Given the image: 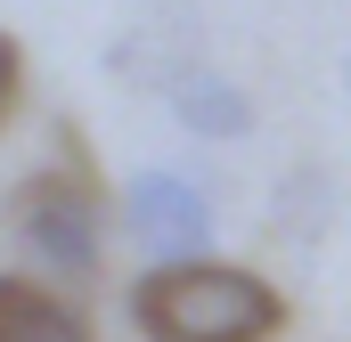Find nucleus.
Returning <instances> with one entry per match:
<instances>
[{
  "label": "nucleus",
  "instance_id": "obj_1",
  "mask_svg": "<svg viewBox=\"0 0 351 342\" xmlns=\"http://www.w3.org/2000/svg\"><path fill=\"white\" fill-rule=\"evenodd\" d=\"M131 326L147 342H269L286 326L278 285L237 261H156L131 285Z\"/></svg>",
  "mask_w": 351,
  "mask_h": 342
},
{
  "label": "nucleus",
  "instance_id": "obj_2",
  "mask_svg": "<svg viewBox=\"0 0 351 342\" xmlns=\"http://www.w3.org/2000/svg\"><path fill=\"white\" fill-rule=\"evenodd\" d=\"M8 228H16L25 253L41 261L49 277H66V285L98 277V261H106V204H98V187H90L82 171H33L8 196Z\"/></svg>",
  "mask_w": 351,
  "mask_h": 342
},
{
  "label": "nucleus",
  "instance_id": "obj_3",
  "mask_svg": "<svg viewBox=\"0 0 351 342\" xmlns=\"http://www.w3.org/2000/svg\"><path fill=\"white\" fill-rule=\"evenodd\" d=\"M123 228L147 261H196L213 245V196L188 179V171L156 163V171H131L123 187Z\"/></svg>",
  "mask_w": 351,
  "mask_h": 342
},
{
  "label": "nucleus",
  "instance_id": "obj_4",
  "mask_svg": "<svg viewBox=\"0 0 351 342\" xmlns=\"http://www.w3.org/2000/svg\"><path fill=\"white\" fill-rule=\"evenodd\" d=\"M196 49H204V25H196V8H147L139 25H123L114 33V49H106V66L123 74V82H147V90H172L188 66H196Z\"/></svg>",
  "mask_w": 351,
  "mask_h": 342
},
{
  "label": "nucleus",
  "instance_id": "obj_5",
  "mask_svg": "<svg viewBox=\"0 0 351 342\" xmlns=\"http://www.w3.org/2000/svg\"><path fill=\"white\" fill-rule=\"evenodd\" d=\"M164 106H172V122L188 131V139H245L254 131V98H245V82H229V74H213V66H188L172 90H164Z\"/></svg>",
  "mask_w": 351,
  "mask_h": 342
},
{
  "label": "nucleus",
  "instance_id": "obj_6",
  "mask_svg": "<svg viewBox=\"0 0 351 342\" xmlns=\"http://www.w3.org/2000/svg\"><path fill=\"white\" fill-rule=\"evenodd\" d=\"M0 342H98V334L66 293L33 277H0Z\"/></svg>",
  "mask_w": 351,
  "mask_h": 342
},
{
  "label": "nucleus",
  "instance_id": "obj_7",
  "mask_svg": "<svg viewBox=\"0 0 351 342\" xmlns=\"http://www.w3.org/2000/svg\"><path fill=\"white\" fill-rule=\"evenodd\" d=\"M335 204H343V196H335L327 171H319V163H294L278 187H269V228H278L286 245H319L327 220H335Z\"/></svg>",
  "mask_w": 351,
  "mask_h": 342
},
{
  "label": "nucleus",
  "instance_id": "obj_8",
  "mask_svg": "<svg viewBox=\"0 0 351 342\" xmlns=\"http://www.w3.org/2000/svg\"><path fill=\"white\" fill-rule=\"evenodd\" d=\"M16 98H25V49H16V33H0V122Z\"/></svg>",
  "mask_w": 351,
  "mask_h": 342
},
{
  "label": "nucleus",
  "instance_id": "obj_9",
  "mask_svg": "<svg viewBox=\"0 0 351 342\" xmlns=\"http://www.w3.org/2000/svg\"><path fill=\"white\" fill-rule=\"evenodd\" d=\"M343 98H351V57H343Z\"/></svg>",
  "mask_w": 351,
  "mask_h": 342
}]
</instances>
